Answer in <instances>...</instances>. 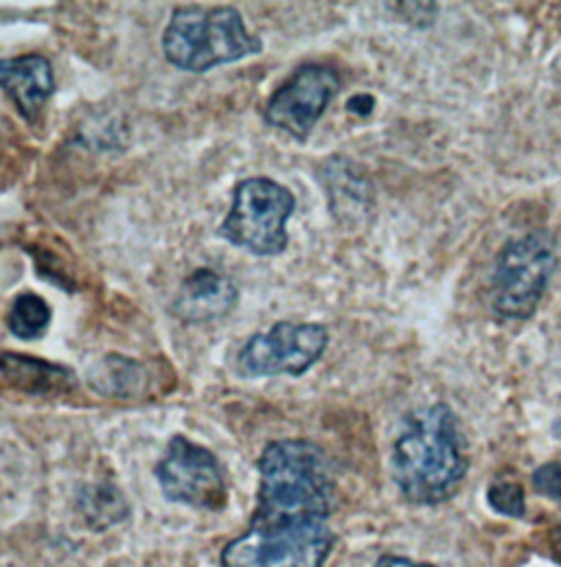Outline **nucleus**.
<instances>
[{
	"label": "nucleus",
	"mask_w": 561,
	"mask_h": 567,
	"mask_svg": "<svg viewBox=\"0 0 561 567\" xmlns=\"http://www.w3.org/2000/svg\"><path fill=\"white\" fill-rule=\"evenodd\" d=\"M374 567H432L428 564H417V561H410V559H404V557H381Z\"/></svg>",
	"instance_id": "nucleus-18"
},
{
	"label": "nucleus",
	"mask_w": 561,
	"mask_h": 567,
	"mask_svg": "<svg viewBox=\"0 0 561 567\" xmlns=\"http://www.w3.org/2000/svg\"><path fill=\"white\" fill-rule=\"evenodd\" d=\"M375 99L371 95H356L349 99L347 110L358 116H369L374 112Z\"/></svg>",
	"instance_id": "nucleus-17"
},
{
	"label": "nucleus",
	"mask_w": 561,
	"mask_h": 567,
	"mask_svg": "<svg viewBox=\"0 0 561 567\" xmlns=\"http://www.w3.org/2000/svg\"><path fill=\"white\" fill-rule=\"evenodd\" d=\"M487 499L493 511L509 517H524L527 502H524V488L516 480L509 477H496L489 484Z\"/></svg>",
	"instance_id": "nucleus-15"
},
{
	"label": "nucleus",
	"mask_w": 561,
	"mask_h": 567,
	"mask_svg": "<svg viewBox=\"0 0 561 567\" xmlns=\"http://www.w3.org/2000/svg\"><path fill=\"white\" fill-rule=\"evenodd\" d=\"M262 49V40L248 33L235 7H178L163 33L167 62L187 73H206Z\"/></svg>",
	"instance_id": "nucleus-3"
},
{
	"label": "nucleus",
	"mask_w": 561,
	"mask_h": 567,
	"mask_svg": "<svg viewBox=\"0 0 561 567\" xmlns=\"http://www.w3.org/2000/svg\"><path fill=\"white\" fill-rule=\"evenodd\" d=\"M0 91L11 99L22 118H35L55 93L51 62L38 53L0 60Z\"/></svg>",
	"instance_id": "nucleus-9"
},
{
	"label": "nucleus",
	"mask_w": 561,
	"mask_h": 567,
	"mask_svg": "<svg viewBox=\"0 0 561 567\" xmlns=\"http://www.w3.org/2000/svg\"><path fill=\"white\" fill-rule=\"evenodd\" d=\"M0 378L11 388L35 394V396H55L71 392L78 385V378L69 367L51 364L22 353H0Z\"/></svg>",
	"instance_id": "nucleus-11"
},
{
	"label": "nucleus",
	"mask_w": 561,
	"mask_h": 567,
	"mask_svg": "<svg viewBox=\"0 0 561 567\" xmlns=\"http://www.w3.org/2000/svg\"><path fill=\"white\" fill-rule=\"evenodd\" d=\"M259 491L248 530L226 544L222 567H325L336 482L325 452L303 439L271 443L257 461Z\"/></svg>",
	"instance_id": "nucleus-1"
},
{
	"label": "nucleus",
	"mask_w": 561,
	"mask_h": 567,
	"mask_svg": "<svg viewBox=\"0 0 561 567\" xmlns=\"http://www.w3.org/2000/svg\"><path fill=\"white\" fill-rule=\"evenodd\" d=\"M49 324L51 307L42 296L33 291H22L13 298L7 313V329L18 340H38L47 333Z\"/></svg>",
	"instance_id": "nucleus-13"
},
{
	"label": "nucleus",
	"mask_w": 561,
	"mask_h": 567,
	"mask_svg": "<svg viewBox=\"0 0 561 567\" xmlns=\"http://www.w3.org/2000/svg\"><path fill=\"white\" fill-rule=\"evenodd\" d=\"M147 369L123 355H105L86 373V381L96 394L110 399H134L147 388Z\"/></svg>",
	"instance_id": "nucleus-12"
},
{
	"label": "nucleus",
	"mask_w": 561,
	"mask_h": 567,
	"mask_svg": "<svg viewBox=\"0 0 561 567\" xmlns=\"http://www.w3.org/2000/svg\"><path fill=\"white\" fill-rule=\"evenodd\" d=\"M296 206L294 195L271 178H246L233 190V204L217 235L255 257H277L287 248L285 224Z\"/></svg>",
	"instance_id": "nucleus-5"
},
{
	"label": "nucleus",
	"mask_w": 561,
	"mask_h": 567,
	"mask_svg": "<svg viewBox=\"0 0 561 567\" xmlns=\"http://www.w3.org/2000/svg\"><path fill=\"white\" fill-rule=\"evenodd\" d=\"M531 482L540 495L553 499L561 508V463H547L538 467Z\"/></svg>",
	"instance_id": "nucleus-16"
},
{
	"label": "nucleus",
	"mask_w": 561,
	"mask_h": 567,
	"mask_svg": "<svg viewBox=\"0 0 561 567\" xmlns=\"http://www.w3.org/2000/svg\"><path fill=\"white\" fill-rule=\"evenodd\" d=\"M392 480L412 504L450 499L468 475L466 436L459 419L446 403H435L406 419L392 447Z\"/></svg>",
	"instance_id": "nucleus-2"
},
{
	"label": "nucleus",
	"mask_w": 561,
	"mask_h": 567,
	"mask_svg": "<svg viewBox=\"0 0 561 567\" xmlns=\"http://www.w3.org/2000/svg\"><path fill=\"white\" fill-rule=\"evenodd\" d=\"M237 287L226 277L202 268L185 279L172 311L183 322H206L226 316L237 305Z\"/></svg>",
	"instance_id": "nucleus-10"
},
{
	"label": "nucleus",
	"mask_w": 561,
	"mask_h": 567,
	"mask_svg": "<svg viewBox=\"0 0 561 567\" xmlns=\"http://www.w3.org/2000/svg\"><path fill=\"white\" fill-rule=\"evenodd\" d=\"M555 270L558 252L549 233L533 230L507 241L493 261L489 281L493 313L507 320L531 318Z\"/></svg>",
	"instance_id": "nucleus-4"
},
{
	"label": "nucleus",
	"mask_w": 561,
	"mask_h": 567,
	"mask_svg": "<svg viewBox=\"0 0 561 567\" xmlns=\"http://www.w3.org/2000/svg\"><path fill=\"white\" fill-rule=\"evenodd\" d=\"M551 546H553V553H555V557H558V559L561 561V533H558V535L553 537Z\"/></svg>",
	"instance_id": "nucleus-19"
},
{
	"label": "nucleus",
	"mask_w": 561,
	"mask_h": 567,
	"mask_svg": "<svg viewBox=\"0 0 561 567\" xmlns=\"http://www.w3.org/2000/svg\"><path fill=\"white\" fill-rule=\"evenodd\" d=\"M327 342L329 331L318 322H277L244 344L235 369L246 379L300 378L323 358Z\"/></svg>",
	"instance_id": "nucleus-6"
},
{
	"label": "nucleus",
	"mask_w": 561,
	"mask_h": 567,
	"mask_svg": "<svg viewBox=\"0 0 561 567\" xmlns=\"http://www.w3.org/2000/svg\"><path fill=\"white\" fill-rule=\"evenodd\" d=\"M82 515L94 530H105L123 522L130 513L123 495L112 486H89L80 499Z\"/></svg>",
	"instance_id": "nucleus-14"
},
{
	"label": "nucleus",
	"mask_w": 561,
	"mask_h": 567,
	"mask_svg": "<svg viewBox=\"0 0 561 567\" xmlns=\"http://www.w3.org/2000/svg\"><path fill=\"white\" fill-rule=\"evenodd\" d=\"M338 93L340 75L334 66L303 64L271 95L264 116L268 125L305 141Z\"/></svg>",
	"instance_id": "nucleus-8"
},
{
	"label": "nucleus",
	"mask_w": 561,
	"mask_h": 567,
	"mask_svg": "<svg viewBox=\"0 0 561 567\" xmlns=\"http://www.w3.org/2000/svg\"><path fill=\"white\" fill-rule=\"evenodd\" d=\"M156 480L170 502L197 511H222L228 499L226 480L215 454L185 436L170 441L165 456L156 465Z\"/></svg>",
	"instance_id": "nucleus-7"
}]
</instances>
